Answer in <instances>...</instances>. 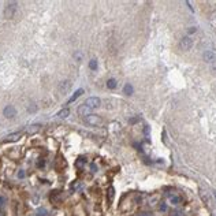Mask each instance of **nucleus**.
Listing matches in <instances>:
<instances>
[{"label": "nucleus", "mask_w": 216, "mask_h": 216, "mask_svg": "<svg viewBox=\"0 0 216 216\" xmlns=\"http://www.w3.org/2000/svg\"><path fill=\"white\" fill-rule=\"evenodd\" d=\"M17 2H10L7 6H6L4 8V12H3V15H4L6 19H12L15 15V12H17Z\"/></svg>", "instance_id": "obj_1"}, {"label": "nucleus", "mask_w": 216, "mask_h": 216, "mask_svg": "<svg viewBox=\"0 0 216 216\" xmlns=\"http://www.w3.org/2000/svg\"><path fill=\"white\" fill-rule=\"evenodd\" d=\"M85 122L90 126H101L104 123V120H103L101 116L96 115V114H90V115L85 116Z\"/></svg>", "instance_id": "obj_2"}, {"label": "nucleus", "mask_w": 216, "mask_h": 216, "mask_svg": "<svg viewBox=\"0 0 216 216\" xmlns=\"http://www.w3.org/2000/svg\"><path fill=\"white\" fill-rule=\"evenodd\" d=\"M85 106L88 108H90V110H94V108H98L101 104V100L98 97H89L86 98V101H85Z\"/></svg>", "instance_id": "obj_3"}, {"label": "nucleus", "mask_w": 216, "mask_h": 216, "mask_svg": "<svg viewBox=\"0 0 216 216\" xmlns=\"http://www.w3.org/2000/svg\"><path fill=\"white\" fill-rule=\"evenodd\" d=\"M179 47L182 51H190L193 47V40L190 39V37H183L179 43Z\"/></svg>", "instance_id": "obj_4"}, {"label": "nucleus", "mask_w": 216, "mask_h": 216, "mask_svg": "<svg viewBox=\"0 0 216 216\" xmlns=\"http://www.w3.org/2000/svg\"><path fill=\"white\" fill-rule=\"evenodd\" d=\"M3 115L8 119H12V118L17 116V110H15L14 106H7L4 110H3Z\"/></svg>", "instance_id": "obj_5"}, {"label": "nucleus", "mask_w": 216, "mask_h": 216, "mask_svg": "<svg viewBox=\"0 0 216 216\" xmlns=\"http://www.w3.org/2000/svg\"><path fill=\"white\" fill-rule=\"evenodd\" d=\"M92 114V110L90 108H88L86 106H85V104H82V106H79L78 107V115L79 116H88V115H90Z\"/></svg>", "instance_id": "obj_6"}, {"label": "nucleus", "mask_w": 216, "mask_h": 216, "mask_svg": "<svg viewBox=\"0 0 216 216\" xmlns=\"http://www.w3.org/2000/svg\"><path fill=\"white\" fill-rule=\"evenodd\" d=\"M22 137V131H17V133H12V134H8L7 137H6V141L7 142H15L18 141Z\"/></svg>", "instance_id": "obj_7"}, {"label": "nucleus", "mask_w": 216, "mask_h": 216, "mask_svg": "<svg viewBox=\"0 0 216 216\" xmlns=\"http://www.w3.org/2000/svg\"><path fill=\"white\" fill-rule=\"evenodd\" d=\"M81 94H84V89H78V90L75 92V93H74L71 97L69 98V103H74V101L77 100L78 97H81Z\"/></svg>", "instance_id": "obj_8"}, {"label": "nucleus", "mask_w": 216, "mask_h": 216, "mask_svg": "<svg viewBox=\"0 0 216 216\" xmlns=\"http://www.w3.org/2000/svg\"><path fill=\"white\" fill-rule=\"evenodd\" d=\"M69 115H70V110H69V108H63L62 111H59V112L56 114V116H58V118H60V119L67 118Z\"/></svg>", "instance_id": "obj_9"}, {"label": "nucleus", "mask_w": 216, "mask_h": 216, "mask_svg": "<svg viewBox=\"0 0 216 216\" xmlns=\"http://www.w3.org/2000/svg\"><path fill=\"white\" fill-rule=\"evenodd\" d=\"M204 60L205 62H214L215 60V53L214 52H211V51H206V52L204 53Z\"/></svg>", "instance_id": "obj_10"}, {"label": "nucleus", "mask_w": 216, "mask_h": 216, "mask_svg": "<svg viewBox=\"0 0 216 216\" xmlns=\"http://www.w3.org/2000/svg\"><path fill=\"white\" fill-rule=\"evenodd\" d=\"M107 86L110 88V89H115V88H116V79L110 78V79L107 81Z\"/></svg>", "instance_id": "obj_11"}, {"label": "nucleus", "mask_w": 216, "mask_h": 216, "mask_svg": "<svg viewBox=\"0 0 216 216\" xmlns=\"http://www.w3.org/2000/svg\"><path fill=\"white\" fill-rule=\"evenodd\" d=\"M170 201H171V204L178 205V204L181 202V197H179V196H171V197H170Z\"/></svg>", "instance_id": "obj_12"}, {"label": "nucleus", "mask_w": 216, "mask_h": 216, "mask_svg": "<svg viewBox=\"0 0 216 216\" xmlns=\"http://www.w3.org/2000/svg\"><path fill=\"white\" fill-rule=\"evenodd\" d=\"M36 216H48V211L45 208H39L36 212Z\"/></svg>", "instance_id": "obj_13"}, {"label": "nucleus", "mask_w": 216, "mask_h": 216, "mask_svg": "<svg viewBox=\"0 0 216 216\" xmlns=\"http://www.w3.org/2000/svg\"><path fill=\"white\" fill-rule=\"evenodd\" d=\"M123 92H125V94H131L133 93V86L130 84H126L125 88H123Z\"/></svg>", "instance_id": "obj_14"}, {"label": "nucleus", "mask_w": 216, "mask_h": 216, "mask_svg": "<svg viewBox=\"0 0 216 216\" xmlns=\"http://www.w3.org/2000/svg\"><path fill=\"white\" fill-rule=\"evenodd\" d=\"M40 127H41L40 125H31V126H29V133H31V134H33V133H37L40 130Z\"/></svg>", "instance_id": "obj_15"}, {"label": "nucleus", "mask_w": 216, "mask_h": 216, "mask_svg": "<svg viewBox=\"0 0 216 216\" xmlns=\"http://www.w3.org/2000/svg\"><path fill=\"white\" fill-rule=\"evenodd\" d=\"M89 69H90V70H97V62L94 59H92L90 62H89Z\"/></svg>", "instance_id": "obj_16"}, {"label": "nucleus", "mask_w": 216, "mask_h": 216, "mask_svg": "<svg viewBox=\"0 0 216 216\" xmlns=\"http://www.w3.org/2000/svg\"><path fill=\"white\" fill-rule=\"evenodd\" d=\"M70 88V82L66 81V82H62V85H60V90H67V89Z\"/></svg>", "instance_id": "obj_17"}, {"label": "nucleus", "mask_w": 216, "mask_h": 216, "mask_svg": "<svg viewBox=\"0 0 216 216\" xmlns=\"http://www.w3.org/2000/svg\"><path fill=\"white\" fill-rule=\"evenodd\" d=\"M211 25H212V27H216V11L211 15Z\"/></svg>", "instance_id": "obj_18"}, {"label": "nucleus", "mask_w": 216, "mask_h": 216, "mask_svg": "<svg viewBox=\"0 0 216 216\" xmlns=\"http://www.w3.org/2000/svg\"><path fill=\"white\" fill-rule=\"evenodd\" d=\"M79 187H81V183L75 182V183H73V185H71V190H78Z\"/></svg>", "instance_id": "obj_19"}, {"label": "nucleus", "mask_w": 216, "mask_h": 216, "mask_svg": "<svg viewBox=\"0 0 216 216\" xmlns=\"http://www.w3.org/2000/svg\"><path fill=\"white\" fill-rule=\"evenodd\" d=\"M114 198V187H110V202L112 201Z\"/></svg>", "instance_id": "obj_20"}, {"label": "nucleus", "mask_w": 216, "mask_h": 216, "mask_svg": "<svg viewBox=\"0 0 216 216\" xmlns=\"http://www.w3.org/2000/svg\"><path fill=\"white\" fill-rule=\"evenodd\" d=\"M82 163H84V160H82V159H78V161H77V167H78V168H81V167H82Z\"/></svg>", "instance_id": "obj_21"}, {"label": "nucleus", "mask_w": 216, "mask_h": 216, "mask_svg": "<svg viewBox=\"0 0 216 216\" xmlns=\"http://www.w3.org/2000/svg\"><path fill=\"white\" fill-rule=\"evenodd\" d=\"M4 201H6V200H4V197H3V196H0V206H3V205H4Z\"/></svg>", "instance_id": "obj_22"}, {"label": "nucleus", "mask_w": 216, "mask_h": 216, "mask_svg": "<svg viewBox=\"0 0 216 216\" xmlns=\"http://www.w3.org/2000/svg\"><path fill=\"white\" fill-rule=\"evenodd\" d=\"M174 216H183V212L182 211H177L175 214H174Z\"/></svg>", "instance_id": "obj_23"}, {"label": "nucleus", "mask_w": 216, "mask_h": 216, "mask_svg": "<svg viewBox=\"0 0 216 216\" xmlns=\"http://www.w3.org/2000/svg\"><path fill=\"white\" fill-rule=\"evenodd\" d=\"M25 177V172L23 171H19V172H18V178H23Z\"/></svg>", "instance_id": "obj_24"}, {"label": "nucleus", "mask_w": 216, "mask_h": 216, "mask_svg": "<svg viewBox=\"0 0 216 216\" xmlns=\"http://www.w3.org/2000/svg\"><path fill=\"white\" fill-rule=\"evenodd\" d=\"M160 209H161V211H166V209H167V206L164 205V202H163V204L160 205Z\"/></svg>", "instance_id": "obj_25"}, {"label": "nucleus", "mask_w": 216, "mask_h": 216, "mask_svg": "<svg viewBox=\"0 0 216 216\" xmlns=\"http://www.w3.org/2000/svg\"><path fill=\"white\" fill-rule=\"evenodd\" d=\"M197 29H196V27H190V29H189V33H194V31H196Z\"/></svg>", "instance_id": "obj_26"}, {"label": "nucleus", "mask_w": 216, "mask_h": 216, "mask_svg": "<svg viewBox=\"0 0 216 216\" xmlns=\"http://www.w3.org/2000/svg\"><path fill=\"white\" fill-rule=\"evenodd\" d=\"M92 171H93V172H96V164H92Z\"/></svg>", "instance_id": "obj_27"}, {"label": "nucleus", "mask_w": 216, "mask_h": 216, "mask_svg": "<svg viewBox=\"0 0 216 216\" xmlns=\"http://www.w3.org/2000/svg\"><path fill=\"white\" fill-rule=\"evenodd\" d=\"M215 197H216V194H215Z\"/></svg>", "instance_id": "obj_28"}]
</instances>
